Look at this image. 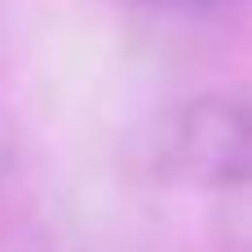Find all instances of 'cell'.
<instances>
[{"instance_id": "obj_2", "label": "cell", "mask_w": 252, "mask_h": 252, "mask_svg": "<svg viewBox=\"0 0 252 252\" xmlns=\"http://www.w3.org/2000/svg\"><path fill=\"white\" fill-rule=\"evenodd\" d=\"M120 4H133V9H151V13H204L221 0H120Z\"/></svg>"}, {"instance_id": "obj_1", "label": "cell", "mask_w": 252, "mask_h": 252, "mask_svg": "<svg viewBox=\"0 0 252 252\" xmlns=\"http://www.w3.org/2000/svg\"><path fill=\"white\" fill-rule=\"evenodd\" d=\"M159 159L190 182L239 186L252 177V106L244 102H195L177 115Z\"/></svg>"}, {"instance_id": "obj_3", "label": "cell", "mask_w": 252, "mask_h": 252, "mask_svg": "<svg viewBox=\"0 0 252 252\" xmlns=\"http://www.w3.org/2000/svg\"><path fill=\"white\" fill-rule=\"evenodd\" d=\"M239 186H248V190H252V177H248V182H239Z\"/></svg>"}]
</instances>
